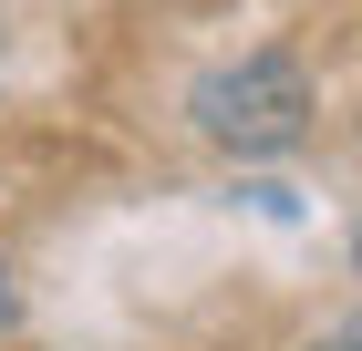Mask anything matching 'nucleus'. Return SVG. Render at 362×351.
<instances>
[{
    "instance_id": "obj_2",
    "label": "nucleus",
    "mask_w": 362,
    "mask_h": 351,
    "mask_svg": "<svg viewBox=\"0 0 362 351\" xmlns=\"http://www.w3.org/2000/svg\"><path fill=\"white\" fill-rule=\"evenodd\" d=\"M300 351H362V310H341V321H321Z\"/></svg>"
},
{
    "instance_id": "obj_3",
    "label": "nucleus",
    "mask_w": 362,
    "mask_h": 351,
    "mask_svg": "<svg viewBox=\"0 0 362 351\" xmlns=\"http://www.w3.org/2000/svg\"><path fill=\"white\" fill-rule=\"evenodd\" d=\"M21 310H31V299H21V269H11V258H0V341H11V331H21Z\"/></svg>"
},
{
    "instance_id": "obj_1",
    "label": "nucleus",
    "mask_w": 362,
    "mask_h": 351,
    "mask_svg": "<svg viewBox=\"0 0 362 351\" xmlns=\"http://www.w3.org/2000/svg\"><path fill=\"white\" fill-rule=\"evenodd\" d=\"M310 62L290 52V42H259V52H238V62H207V73L187 83V124L218 155H238V165H269V155H290V145L310 135Z\"/></svg>"
},
{
    "instance_id": "obj_4",
    "label": "nucleus",
    "mask_w": 362,
    "mask_h": 351,
    "mask_svg": "<svg viewBox=\"0 0 362 351\" xmlns=\"http://www.w3.org/2000/svg\"><path fill=\"white\" fill-rule=\"evenodd\" d=\"M352 258H362V227H352Z\"/></svg>"
}]
</instances>
